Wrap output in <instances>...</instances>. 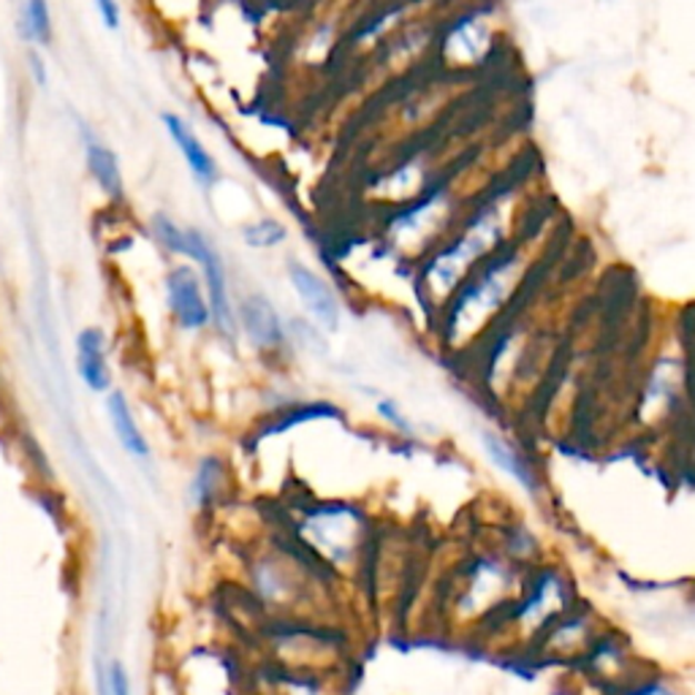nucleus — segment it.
<instances>
[{
  "label": "nucleus",
  "instance_id": "nucleus-1",
  "mask_svg": "<svg viewBox=\"0 0 695 695\" xmlns=\"http://www.w3.org/2000/svg\"><path fill=\"white\" fill-rule=\"evenodd\" d=\"M289 535L338 576H348L353 565L362 563L364 516L348 500H313L296 520L291 516Z\"/></svg>",
  "mask_w": 695,
  "mask_h": 695
},
{
  "label": "nucleus",
  "instance_id": "nucleus-2",
  "mask_svg": "<svg viewBox=\"0 0 695 695\" xmlns=\"http://www.w3.org/2000/svg\"><path fill=\"white\" fill-rule=\"evenodd\" d=\"M191 259L201 266V280H204L207 299H210V310H212V326H215L223 338L234 340L236 329H240V321H236V308H234V302H231L229 272H225L221 253H218L215 245H212L210 236H204L197 229H193Z\"/></svg>",
  "mask_w": 695,
  "mask_h": 695
},
{
  "label": "nucleus",
  "instance_id": "nucleus-3",
  "mask_svg": "<svg viewBox=\"0 0 695 695\" xmlns=\"http://www.w3.org/2000/svg\"><path fill=\"white\" fill-rule=\"evenodd\" d=\"M497 236V221L492 215L481 218L479 223L467 231V236L462 242H456L454 248H449L446 253L435 255V261L426 270V280H430L432 291L437 294H446V291L454 285V280L465 272V266L471 264L475 255L484 253L486 248L495 242Z\"/></svg>",
  "mask_w": 695,
  "mask_h": 695
},
{
  "label": "nucleus",
  "instance_id": "nucleus-4",
  "mask_svg": "<svg viewBox=\"0 0 695 695\" xmlns=\"http://www.w3.org/2000/svg\"><path fill=\"white\" fill-rule=\"evenodd\" d=\"M167 302L172 310L174 321L180 323V329L185 332H199V329L210 326L212 323V310L210 299H207L204 280L199 278V272L193 266H174L167 274Z\"/></svg>",
  "mask_w": 695,
  "mask_h": 695
},
{
  "label": "nucleus",
  "instance_id": "nucleus-5",
  "mask_svg": "<svg viewBox=\"0 0 695 695\" xmlns=\"http://www.w3.org/2000/svg\"><path fill=\"white\" fill-rule=\"evenodd\" d=\"M289 283L296 291L299 302L310 313L313 323H319L323 332H338L340 329V302L332 285L321 278L313 266L302 261H289Z\"/></svg>",
  "mask_w": 695,
  "mask_h": 695
},
{
  "label": "nucleus",
  "instance_id": "nucleus-6",
  "mask_svg": "<svg viewBox=\"0 0 695 695\" xmlns=\"http://www.w3.org/2000/svg\"><path fill=\"white\" fill-rule=\"evenodd\" d=\"M511 272H514V264H511V261L508 264H497L495 270H490L484 274L481 283H475L471 291H465V294L460 296V302H456L454 310H451V321H449L451 338H454V334L460 332L467 321L481 319V315L492 313V310L497 308L500 299L505 296V291H508V285H511Z\"/></svg>",
  "mask_w": 695,
  "mask_h": 695
},
{
  "label": "nucleus",
  "instance_id": "nucleus-7",
  "mask_svg": "<svg viewBox=\"0 0 695 695\" xmlns=\"http://www.w3.org/2000/svg\"><path fill=\"white\" fill-rule=\"evenodd\" d=\"M236 321L245 329L248 340L261 351H278L285 343V326L278 308L264 294H250L236 308Z\"/></svg>",
  "mask_w": 695,
  "mask_h": 695
},
{
  "label": "nucleus",
  "instance_id": "nucleus-8",
  "mask_svg": "<svg viewBox=\"0 0 695 695\" xmlns=\"http://www.w3.org/2000/svg\"><path fill=\"white\" fill-rule=\"evenodd\" d=\"M161 120H163V125H167L169 137H172L174 148L180 150L185 167L191 169L193 177H197L199 185L201 188L215 185L218 163H215V158H212V152L201 144V139L197 137V131H193V125L174 112H163Z\"/></svg>",
  "mask_w": 695,
  "mask_h": 695
},
{
  "label": "nucleus",
  "instance_id": "nucleus-9",
  "mask_svg": "<svg viewBox=\"0 0 695 695\" xmlns=\"http://www.w3.org/2000/svg\"><path fill=\"white\" fill-rule=\"evenodd\" d=\"M77 373L93 394L109 392V386H112L107 338H103L101 329L88 326L77 334Z\"/></svg>",
  "mask_w": 695,
  "mask_h": 695
},
{
  "label": "nucleus",
  "instance_id": "nucleus-10",
  "mask_svg": "<svg viewBox=\"0 0 695 695\" xmlns=\"http://www.w3.org/2000/svg\"><path fill=\"white\" fill-rule=\"evenodd\" d=\"M107 416H109V424H112L114 437H118L120 449H123L131 460H137L139 465H148V462L152 460V449H150L148 437H144L142 426L137 424V416H133L131 405H128L123 392H109Z\"/></svg>",
  "mask_w": 695,
  "mask_h": 695
},
{
  "label": "nucleus",
  "instance_id": "nucleus-11",
  "mask_svg": "<svg viewBox=\"0 0 695 695\" xmlns=\"http://www.w3.org/2000/svg\"><path fill=\"white\" fill-rule=\"evenodd\" d=\"M225 490H229V467H225V462L215 454L201 456L197 471H193L191 486H188V497H191L193 508L199 514H212L223 503Z\"/></svg>",
  "mask_w": 695,
  "mask_h": 695
},
{
  "label": "nucleus",
  "instance_id": "nucleus-12",
  "mask_svg": "<svg viewBox=\"0 0 695 695\" xmlns=\"http://www.w3.org/2000/svg\"><path fill=\"white\" fill-rule=\"evenodd\" d=\"M84 161H88L90 174H93L95 185L101 188L112 201L125 199V180L123 169H120V158L114 155L112 148L101 142V139L88 137L84 139Z\"/></svg>",
  "mask_w": 695,
  "mask_h": 695
},
{
  "label": "nucleus",
  "instance_id": "nucleus-13",
  "mask_svg": "<svg viewBox=\"0 0 695 695\" xmlns=\"http://www.w3.org/2000/svg\"><path fill=\"white\" fill-rule=\"evenodd\" d=\"M323 419H343V411L332 405V402H296V405H289L285 411L274 413L272 422L261 430L259 437L283 435V432L294 430L299 424L323 422Z\"/></svg>",
  "mask_w": 695,
  "mask_h": 695
},
{
  "label": "nucleus",
  "instance_id": "nucleus-14",
  "mask_svg": "<svg viewBox=\"0 0 695 695\" xmlns=\"http://www.w3.org/2000/svg\"><path fill=\"white\" fill-rule=\"evenodd\" d=\"M481 441H484L486 454H490V460L495 462L500 471L514 475V479L520 481L524 490H530V492L535 490V481H533V475H530L527 467H524L522 456L516 454V451L511 449L508 443L503 441V437L492 435V432H484V435H481Z\"/></svg>",
  "mask_w": 695,
  "mask_h": 695
},
{
  "label": "nucleus",
  "instance_id": "nucleus-15",
  "mask_svg": "<svg viewBox=\"0 0 695 695\" xmlns=\"http://www.w3.org/2000/svg\"><path fill=\"white\" fill-rule=\"evenodd\" d=\"M152 236H155L158 245H161L163 250H169V253L188 255V259H191L193 229H182V225H177L172 221V218L158 212V215L152 218Z\"/></svg>",
  "mask_w": 695,
  "mask_h": 695
},
{
  "label": "nucleus",
  "instance_id": "nucleus-16",
  "mask_svg": "<svg viewBox=\"0 0 695 695\" xmlns=\"http://www.w3.org/2000/svg\"><path fill=\"white\" fill-rule=\"evenodd\" d=\"M22 30L30 44L50 47L52 41V14L50 0H26L22 6Z\"/></svg>",
  "mask_w": 695,
  "mask_h": 695
},
{
  "label": "nucleus",
  "instance_id": "nucleus-17",
  "mask_svg": "<svg viewBox=\"0 0 695 695\" xmlns=\"http://www.w3.org/2000/svg\"><path fill=\"white\" fill-rule=\"evenodd\" d=\"M242 242L253 250H270L278 248L280 242H285V225L272 218H261V221L248 223L242 229Z\"/></svg>",
  "mask_w": 695,
  "mask_h": 695
},
{
  "label": "nucleus",
  "instance_id": "nucleus-18",
  "mask_svg": "<svg viewBox=\"0 0 695 695\" xmlns=\"http://www.w3.org/2000/svg\"><path fill=\"white\" fill-rule=\"evenodd\" d=\"M101 695H131V676H128L125 663L120 657L109 661L101 679Z\"/></svg>",
  "mask_w": 695,
  "mask_h": 695
},
{
  "label": "nucleus",
  "instance_id": "nucleus-19",
  "mask_svg": "<svg viewBox=\"0 0 695 695\" xmlns=\"http://www.w3.org/2000/svg\"><path fill=\"white\" fill-rule=\"evenodd\" d=\"M375 411H377V416L381 419H386L389 424H394L397 426L400 432H411V424H407V419L402 416L400 413V407L394 405L392 400H377V405H375Z\"/></svg>",
  "mask_w": 695,
  "mask_h": 695
},
{
  "label": "nucleus",
  "instance_id": "nucleus-20",
  "mask_svg": "<svg viewBox=\"0 0 695 695\" xmlns=\"http://www.w3.org/2000/svg\"><path fill=\"white\" fill-rule=\"evenodd\" d=\"M95 11H99L101 22L107 30H120V3L118 0H93Z\"/></svg>",
  "mask_w": 695,
  "mask_h": 695
},
{
  "label": "nucleus",
  "instance_id": "nucleus-21",
  "mask_svg": "<svg viewBox=\"0 0 695 695\" xmlns=\"http://www.w3.org/2000/svg\"><path fill=\"white\" fill-rule=\"evenodd\" d=\"M30 69H36V82L39 84H47V69L44 63H41V54H30Z\"/></svg>",
  "mask_w": 695,
  "mask_h": 695
},
{
  "label": "nucleus",
  "instance_id": "nucleus-22",
  "mask_svg": "<svg viewBox=\"0 0 695 695\" xmlns=\"http://www.w3.org/2000/svg\"><path fill=\"white\" fill-rule=\"evenodd\" d=\"M633 695H674V693H668L666 687H661V685H649V687H644V691H638Z\"/></svg>",
  "mask_w": 695,
  "mask_h": 695
}]
</instances>
